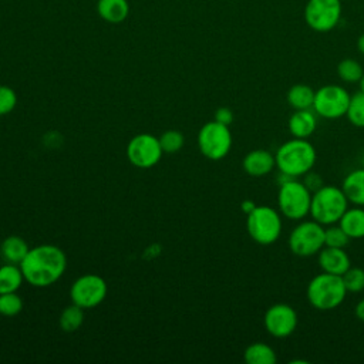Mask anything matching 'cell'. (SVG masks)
<instances>
[{
    "instance_id": "1",
    "label": "cell",
    "mask_w": 364,
    "mask_h": 364,
    "mask_svg": "<svg viewBox=\"0 0 364 364\" xmlns=\"http://www.w3.org/2000/svg\"><path fill=\"white\" fill-rule=\"evenodd\" d=\"M24 280L34 287L54 284L67 269V256L58 246L40 245L31 247L20 263Z\"/></svg>"
},
{
    "instance_id": "2",
    "label": "cell",
    "mask_w": 364,
    "mask_h": 364,
    "mask_svg": "<svg viewBox=\"0 0 364 364\" xmlns=\"http://www.w3.org/2000/svg\"><path fill=\"white\" fill-rule=\"evenodd\" d=\"M274 159L280 173L290 178H300L314 168L317 151L309 139L291 138L276 149Z\"/></svg>"
},
{
    "instance_id": "3",
    "label": "cell",
    "mask_w": 364,
    "mask_h": 364,
    "mask_svg": "<svg viewBox=\"0 0 364 364\" xmlns=\"http://www.w3.org/2000/svg\"><path fill=\"white\" fill-rule=\"evenodd\" d=\"M347 289L343 277L321 272L311 277L306 287V299L310 306L320 311H330L340 307L346 297Z\"/></svg>"
},
{
    "instance_id": "4",
    "label": "cell",
    "mask_w": 364,
    "mask_h": 364,
    "mask_svg": "<svg viewBox=\"0 0 364 364\" xmlns=\"http://www.w3.org/2000/svg\"><path fill=\"white\" fill-rule=\"evenodd\" d=\"M348 199L341 188L334 185H323L311 192L310 216L323 226L338 223L344 212L348 209Z\"/></svg>"
},
{
    "instance_id": "5",
    "label": "cell",
    "mask_w": 364,
    "mask_h": 364,
    "mask_svg": "<svg viewBox=\"0 0 364 364\" xmlns=\"http://www.w3.org/2000/svg\"><path fill=\"white\" fill-rule=\"evenodd\" d=\"M282 213L269 205H256L246 215V230L253 242L262 246L273 245L279 240L283 229Z\"/></svg>"
},
{
    "instance_id": "6",
    "label": "cell",
    "mask_w": 364,
    "mask_h": 364,
    "mask_svg": "<svg viewBox=\"0 0 364 364\" xmlns=\"http://www.w3.org/2000/svg\"><path fill=\"white\" fill-rule=\"evenodd\" d=\"M311 191L297 178L280 182L277 192V208L282 216L290 220H301L310 213Z\"/></svg>"
},
{
    "instance_id": "7",
    "label": "cell",
    "mask_w": 364,
    "mask_h": 364,
    "mask_svg": "<svg viewBox=\"0 0 364 364\" xmlns=\"http://www.w3.org/2000/svg\"><path fill=\"white\" fill-rule=\"evenodd\" d=\"M289 249L299 257H310L324 247V226L314 219H301L290 232Z\"/></svg>"
},
{
    "instance_id": "8",
    "label": "cell",
    "mask_w": 364,
    "mask_h": 364,
    "mask_svg": "<svg viewBox=\"0 0 364 364\" xmlns=\"http://www.w3.org/2000/svg\"><path fill=\"white\" fill-rule=\"evenodd\" d=\"M232 132L229 125L209 121L198 132V145L202 155L210 161L223 159L232 148Z\"/></svg>"
},
{
    "instance_id": "9",
    "label": "cell",
    "mask_w": 364,
    "mask_h": 364,
    "mask_svg": "<svg viewBox=\"0 0 364 364\" xmlns=\"http://www.w3.org/2000/svg\"><path fill=\"white\" fill-rule=\"evenodd\" d=\"M351 94L338 84H327L316 90L311 109L324 119L346 117Z\"/></svg>"
},
{
    "instance_id": "10",
    "label": "cell",
    "mask_w": 364,
    "mask_h": 364,
    "mask_svg": "<svg viewBox=\"0 0 364 364\" xmlns=\"http://www.w3.org/2000/svg\"><path fill=\"white\" fill-rule=\"evenodd\" d=\"M341 13V0H307L303 16L313 31L328 33L340 23Z\"/></svg>"
},
{
    "instance_id": "11",
    "label": "cell",
    "mask_w": 364,
    "mask_h": 364,
    "mask_svg": "<svg viewBox=\"0 0 364 364\" xmlns=\"http://www.w3.org/2000/svg\"><path fill=\"white\" fill-rule=\"evenodd\" d=\"M107 282L94 273L80 276L70 289V299L84 310L97 307L107 297Z\"/></svg>"
},
{
    "instance_id": "12",
    "label": "cell",
    "mask_w": 364,
    "mask_h": 364,
    "mask_svg": "<svg viewBox=\"0 0 364 364\" xmlns=\"http://www.w3.org/2000/svg\"><path fill=\"white\" fill-rule=\"evenodd\" d=\"M164 151L159 138L152 134H138L127 145V158L136 168H151L156 165Z\"/></svg>"
},
{
    "instance_id": "13",
    "label": "cell",
    "mask_w": 364,
    "mask_h": 364,
    "mask_svg": "<svg viewBox=\"0 0 364 364\" xmlns=\"http://www.w3.org/2000/svg\"><path fill=\"white\" fill-rule=\"evenodd\" d=\"M297 323V311L287 303H274L269 306L263 316V326L274 338H286L291 336Z\"/></svg>"
},
{
    "instance_id": "14",
    "label": "cell",
    "mask_w": 364,
    "mask_h": 364,
    "mask_svg": "<svg viewBox=\"0 0 364 364\" xmlns=\"http://www.w3.org/2000/svg\"><path fill=\"white\" fill-rule=\"evenodd\" d=\"M243 171L255 178L266 176L276 168V159L274 154H272L267 149H253L247 152L242 161Z\"/></svg>"
},
{
    "instance_id": "15",
    "label": "cell",
    "mask_w": 364,
    "mask_h": 364,
    "mask_svg": "<svg viewBox=\"0 0 364 364\" xmlns=\"http://www.w3.org/2000/svg\"><path fill=\"white\" fill-rule=\"evenodd\" d=\"M317 262L321 272L343 276V273L351 266L350 256L343 247L324 246L317 253Z\"/></svg>"
},
{
    "instance_id": "16",
    "label": "cell",
    "mask_w": 364,
    "mask_h": 364,
    "mask_svg": "<svg viewBox=\"0 0 364 364\" xmlns=\"http://www.w3.org/2000/svg\"><path fill=\"white\" fill-rule=\"evenodd\" d=\"M289 132L293 138L309 139L317 129V114L309 109H294L287 121Z\"/></svg>"
},
{
    "instance_id": "17",
    "label": "cell",
    "mask_w": 364,
    "mask_h": 364,
    "mask_svg": "<svg viewBox=\"0 0 364 364\" xmlns=\"http://www.w3.org/2000/svg\"><path fill=\"white\" fill-rule=\"evenodd\" d=\"M341 189L350 203L364 206V166L350 171L341 182Z\"/></svg>"
},
{
    "instance_id": "18",
    "label": "cell",
    "mask_w": 364,
    "mask_h": 364,
    "mask_svg": "<svg viewBox=\"0 0 364 364\" xmlns=\"http://www.w3.org/2000/svg\"><path fill=\"white\" fill-rule=\"evenodd\" d=\"M28 250L30 247L27 242L17 235L7 236L6 239H3L0 245V256L6 263L20 264L26 257V255L28 253Z\"/></svg>"
},
{
    "instance_id": "19",
    "label": "cell",
    "mask_w": 364,
    "mask_h": 364,
    "mask_svg": "<svg viewBox=\"0 0 364 364\" xmlns=\"http://www.w3.org/2000/svg\"><path fill=\"white\" fill-rule=\"evenodd\" d=\"M97 11L104 21L118 24L129 14V4L127 0H98Z\"/></svg>"
},
{
    "instance_id": "20",
    "label": "cell",
    "mask_w": 364,
    "mask_h": 364,
    "mask_svg": "<svg viewBox=\"0 0 364 364\" xmlns=\"http://www.w3.org/2000/svg\"><path fill=\"white\" fill-rule=\"evenodd\" d=\"M338 225L343 228V230L348 235L350 239H363L364 237V206L354 205L353 208H348L341 219L338 220Z\"/></svg>"
},
{
    "instance_id": "21",
    "label": "cell",
    "mask_w": 364,
    "mask_h": 364,
    "mask_svg": "<svg viewBox=\"0 0 364 364\" xmlns=\"http://www.w3.org/2000/svg\"><path fill=\"white\" fill-rule=\"evenodd\" d=\"M243 360L247 364H276L277 354L272 346L262 341H256L245 348Z\"/></svg>"
},
{
    "instance_id": "22",
    "label": "cell",
    "mask_w": 364,
    "mask_h": 364,
    "mask_svg": "<svg viewBox=\"0 0 364 364\" xmlns=\"http://www.w3.org/2000/svg\"><path fill=\"white\" fill-rule=\"evenodd\" d=\"M314 92L316 90L307 84H294L287 90L286 100L293 109H309L313 107Z\"/></svg>"
},
{
    "instance_id": "23",
    "label": "cell",
    "mask_w": 364,
    "mask_h": 364,
    "mask_svg": "<svg viewBox=\"0 0 364 364\" xmlns=\"http://www.w3.org/2000/svg\"><path fill=\"white\" fill-rule=\"evenodd\" d=\"M24 282L20 264L4 263L0 266V294L17 291Z\"/></svg>"
},
{
    "instance_id": "24",
    "label": "cell",
    "mask_w": 364,
    "mask_h": 364,
    "mask_svg": "<svg viewBox=\"0 0 364 364\" xmlns=\"http://www.w3.org/2000/svg\"><path fill=\"white\" fill-rule=\"evenodd\" d=\"M84 323V309L80 307L75 303H71L70 306H67L58 318V324L60 328L65 333H74L77 331Z\"/></svg>"
},
{
    "instance_id": "25",
    "label": "cell",
    "mask_w": 364,
    "mask_h": 364,
    "mask_svg": "<svg viewBox=\"0 0 364 364\" xmlns=\"http://www.w3.org/2000/svg\"><path fill=\"white\" fill-rule=\"evenodd\" d=\"M364 74L363 65L354 58H344L337 64V75L341 81L348 84L360 82Z\"/></svg>"
},
{
    "instance_id": "26",
    "label": "cell",
    "mask_w": 364,
    "mask_h": 364,
    "mask_svg": "<svg viewBox=\"0 0 364 364\" xmlns=\"http://www.w3.org/2000/svg\"><path fill=\"white\" fill-rule=\"evenodd\" d=\"M346 117L355 128H364V92L358 91L351 95Z\"/></svg>"
},
{
    "instance_id": "27",
    "label": "cell",
    "mask_w": 364,
    "mask_h": 364,
    "mask_svg": "<svg viewBox=\"0 0 364 364\" xmlns=\"http://www.w3.org/2000/svg\"><path fill=\"white\" fill-rule=\"evenodd\" d=\"M351 239L338 223L324 226V246L346 247Z\"/></svg>"
},
{
    "instance_id": "28",
    "label": "cell",
    "mask_w": 364,
    "mask_h": 364,
    "mask_svg": "<svg viewBox=\"0 0 364 364\" xmlns=\"http://www.w3.org/2000/svg\"><path fill=\"white\" fill-rule=\"evenodd\" d=\"M343 282L348 293H360L364 290V269L358 266H350L343 273Z\"/></svg>"
},
{
    "instance_id": "29",
    "label": "cell",
    "mask_w": 364,
    "mask_h": 364,
    "mask_svg": "<svg viewBox=\"0 0 364 364\" xmlns=\"http://www.w3.org/2000/svg\"><path fill=\"white\" fill-rule=\"evenodd\" d=\"M159 144H161V148L165 154H175L183 146L185 136L181 131L169 129V131H165L159 136Z\"/></svg>"
},
{
    "instance_id": "30",
    "label": "cell",
    "mask_w": 364,
    "mask_h": 364,
    "mask_svg": "<svg viewBox=\"0 0 364 364\" xmlns=\"http://www.w3.org/2000/svg\"><path fill=\"white\" fill-rule=\"evenodd\" d=\"M21 309H23V300L17 294V291L0 294V314L11 317L18 314Z\"/></svg>"
},
{
    "instance_id": "31",
    "label": "cell",
    "mask_w": 364,
    "mask_h": 364,
    "mask_svg": "<svg viewBox=\"0 0 364 364\" xmlns=\"http://www.w3.org/2000/svg\"><path fill=\"white\" fill-rule=\"evenodd\" d=\"M17 105V94L9 85H0V117L10 114Z\"/></svg>"
},
{
    "instance_id": "32",
    "label": "cell",
    "mask_w": 364,
    "mask_h": 364,
    "mask_svg": "<svg viewBox=\"0 0 364 364\" xmlns=\"http://www.w3.org/2000/svg\"><path fill=\"white\" fill-rule=\"evenodd\" d=\"M215 121L223 124V125H230L233 122V111L228 107H219L215 111Z\"/></svg>"
},
{
    "instance_id": "33",
    "label": "cell",
    "mask_w": 364,
    "mask_h": 364,
    "mask_svg": "<svg viewBox=\"0 0 364 364\" xmlns=\"http://www.w3.org/2000/svg\"><path fill=\"white\" fill-rule=\"evenodd\" d=\"M303 182H304V185H306L311 192L317 191L318 188H321V186L324 185L321 176L317 175L316 172H313V169L304 175V181H303Z\"/></svg>"
},
{
    "instance_id": "34",
    "label": "cell",
    "mask_w": 364,
    "mask_h": 364,
    "mask_svg": "<svg viewBox=\"0 0 364 364\" xmlns=\"http://www.w3.org/2000/svg\"><path fill=\"white\" fill-rule=\"evenodd\" d=\"M354 314H355V317H357L360 321L364 323V299L358 300V303L355 304V307H354Z\"/></svg>"
},
{
    "instance_id": "35",
    "label": "cell",
    "mask_w": 364,
    "mask_h": 364,
    "mask_svg": "<svg viewBox=\"0 0 364 364\" xmlns=\"http://www.w3.org/2000/svg\"><path fill=\"white\" fill-rule=\"evenodd\" d=\"M255 208H256V203H255L253 200H250V199H245V200L240 203V209H242V212H243L245 215L250 213Z\"/></svg>"
},
{
    "instance_id": "36",
    "label": "cell",
    "mask_w": 364,
    "mask_h": 364,
    "mask_svg": "<svg viewBox=\"0 0 364 364\" xmlns=\"http://www.w3.org/2000/svg\"><path fill=\"white\" fill-rule=\"evenodd\" d=\"M357 50L360 54L364 55V33L360 34V37L357 38Z\"/></svg>"
},
{
    "instance_id": "37",
    "label": "cell",
    "mask_w": 364,
    "mask_h": 364,
    "mask_svg": "<svg viewBox=\"0 0 364 364\" xmlns=\"http://www.w3.org/2000/svg\"><path fill=\"white\" fill-rule=\"evenodd\" d=\"M358 85H360V91H363V92H364V74H363V77H361V80H360Z\"/></svg>"
},
{
    "instance_id": "38",
    "label": "cell",
    "mask_w": 364,
    "mask_h": 364,
    "mask_svg": "<svg viewBox=\"0 0 364 364\" xmlns=\"http://www.w3.org/2000/svg\"><path fill=\"white\" fill-rule=\"evenodd\" d=\"M0 259H1V256H0Z\"/></svg>"
}]
</instances>
